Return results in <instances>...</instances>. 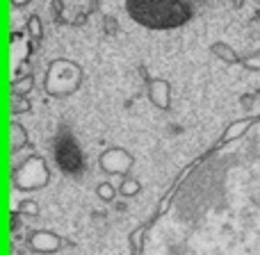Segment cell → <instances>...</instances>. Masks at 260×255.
<instances>
[{
	"label": "cell",
	"mask_w": 260,
	"mask_h": 255,
	"mask_svg": "<svg viewBox=\"0 0 260 255\" xmlns=\"http://www.w3.org/2000/svg\"><path fill=\"white\" fill-rule=\"evenodd\" d=\"M128 14L146 27H176L192 16L187 3H128Z\"/></svg>",
	"instance_id": "6da1fadb"
},
{
	"label": "cell",
	"mask_w": 260,
	"mask_h": 255,
	"mask_svg": "<svg viewBox=\"0 0 260 255\" xmlns=\"http://www.w3.org/2000/svg\"><path fill=\"white\" fill-rule=\"evenodd\" d=\"M55 160L69 173H78L82 169V153L78 148V143L73 141V137L69 132H62L55 143Z\"/></svg>",
	"instance_id": "7a4b0ae2"
}]
</instances>
